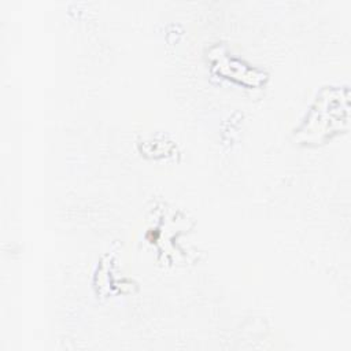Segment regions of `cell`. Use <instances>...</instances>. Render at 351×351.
I'll return each instance as SVG.
<instances>
[{
	"label": "cell",
	"mask_w": 351,
	"mask_h": 351,
	"mask_svg": "<svg viewBox=\"0 0 351 351\" xmlns=\"http://www.w3.org/2000/svg\"><path fill=\"white\" fill-rule=\"evenodd\" d=\"M347 123L348 88L325 86L295 129V136L303 144H321L339 134Z\"/></svg>",
	"instance_id": "1"
},
{
	"label": "cell",
	"mask_w": 351,
	"mask_h": 351,
	"mask_svg": "<svg viewBox=\"0 0 351 351\" xmlns=\"http://www.w3.org/2000/svg\"><path fill=\"white\" fill-rule=\"evenodd\" d=\"M211 63H213V67L217 70V73L223 75L225 78L237 80L240 84H247V80H250L251 85L259 84L251 78V73L258 74L262 71H259L258 69L250 67V64L243 63L240 59L229 58V56H222V58L213 56Z\"/></svg>",
	"instance_id": "2"
}]
</instances>
